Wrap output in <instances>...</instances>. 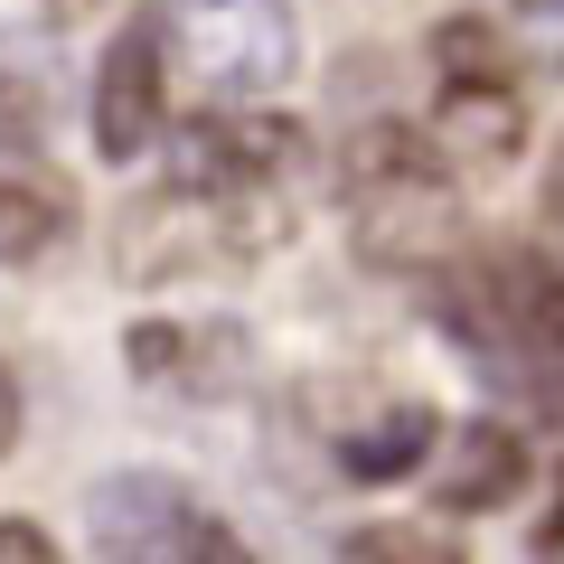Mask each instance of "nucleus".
Segmentation results:
<instances>
[{
	"mask_svg": "<svg viewBox=\"0 0 564 564\" xmlns=\"http://www.w3.org/2000/svg\"><path fill=\"white\" fill-rule=\"evenodd\" d=\"M282 245H292V180L170 161L113 217V282H132V292H198V282L254 273Z\"/></svg>",
	"mask_w": 564,
	"mask_h": 564,
	"instance_id": "f257e3e1",
	"label": "nucleus"
},
{
	"mask_svg": "<svg viewBox=\"0 0 564 564\" xmlns=\"http://www.w3.org/2000/svg\"><path fill=\"white\" fill-rule=\"evenodd\" d=\"M339 207L348 236L377 273H414L433 282L443 263L470 254V180L433 151L423 122H358L339 141Z\"/></svg>",
	"mask_w": 564,
	"mask_h": 564,
	"instance_id": "f03ea898",
	"label": "nucleus"
},
{
	"mask_svg": "<svg viewBox=\"0 0 564 564\" xmlns=\"http://www.w3.org/2000/svg\"><path fill=\"white\" fill-rule=\"evenodd\" d=\"M433 57H443V85H433V151H443L462 180H508V170L527 161V85H518V57L499 47V29L480 20H452L443 39H433Z\"/></svg>",
	"mask_w": 564,
	"mask_h": 564,
	"instance_id": "7ed1b4c3",
	"label": "nucleus"
},
{
	"mask_svg": "<svg viewBox=\"0 0 564 564\" xmlns=\"http://www.w3.org/2000/svg\"><path fill=\"white\" fill-rule=\"evenodd\" d=\"M161 20H170V66H188L217 104H263L302 66L292 0H170Z\"/></svg>",
	"mask_w": 564,
	"mask_h": 564,
	"instance_id": "20e7f679",
	"label": "nucleus"
},
{
	"mask_svg": "<svg viewBox=\"0 0 564 564\" xmlns=\"http://www.w3.org/2000/svg\"><path fill=\"white\" fill-rule=\"evenodd\" d=\"M85 545L122 564H245V536L161 470H113L85 489Z\"/></svg>",
	"mask_w": 564,
	"mask_h": 564,
	"instance_id": "39448f33",
	"label": "nucleus"
},
{
	"mask_svg": "<svg viewBox=\"0 0 564 564\" xmlns=\"http://www.w3.org/2000/svg\"><path fill=\"white\" fill-rule=\"evenodd\" d=\"M85 132H95L104 161H151L170 132V20L161 10H132V20L104 39L95 85H85Z\"/></svg>",
	"mask_w": 564,
	"mask_h": 564,
	"instance_id": "423d86ee",
	"label": "nucleus"
},
{
	"mask_svg": "<svg viewBox=\"0 0 564 564\" xmlns=\"http://www.w3.org/2000/svg\"><path fill=\"white\" fill-rule=\"evenodd\" d=\"M76 226H85L76 217V188H66L39 151L0 161V273H39V263H57L66 245H76Z\"/></svg>",
	"mask_w": 564,
	"mask_h": 564,
	"instance_id": "0eeeda50",
	"label": "nucleus"
},
{
	"mask_svg": "<svg viewBox=\"0 0 564 564\" xmlns=\"http://www.w3.org/2000/svg\"><path fill=\"white\" fill-rule=\"evenodd\" d=\"M122 358L141 386H170V395H226L245 377V339L217 321H141L122 339Z\"/></svg>",
	"mask_w": 564,
	"mask_h": 564,
	"instance_id": "6e6552de",
	"label": "nucleus"
},
{
	"mask_svg": "<svg viewBox=\"0 0 564 564\" xmlns=\"http://www.w3.org/2000/svg\"><path fill=\"white\" fill-rule=\"evenodd\" d=\"M527 480H536V462H527V443H518V433H508V423H470L462 443H452L443 508H462V518H489V508H508Z\"/></svg>",
	"mask_w": 564,
	"mask_h": 564,
	"instance_id": "1a4fd4ad",
	"label": "nucleus"
},
{
	"mask_svg": "<svg viewBox=\"0 0 564 564\" xmlns=\"http://www.w3.org/2000/svg\"><path fill=\"white\" fill-rule=\"evenodd\" d=\"M433 452V404H395L367 433H339V470L348 480H404V470Z\"/></svg>",
	"mask_w": 564,
	"mask_h": 564,
	"instance_id": "9d476101",
	"label": "nucleus"
},
{
	"mask_svg": "<svg viewBox=\"0 0 564 564\" xmlns=\"http://www.w3.org/2000/svg\"><path fill=\"white\" fill-rule=\"evenodd\" d=\"M20 151H47V95H39V76H20V57L0 47V161H20Z\"/></svg>",
	"mask_w": 564,
	"mask_h": 564,
	"instance_id": "9b49d317",
	"label": "nucleus"
},
{
	"mask_svg": "<svg viewBox=\"0 0 564 564\" xmlns=\"http://www.w3.org/2000/svg\"><path fill=\"white\" fill-rule=\"evenodd\" d=\"M339 555H395V564H462L452 536H423V527H358L339 536Z\"/></svg>",
	"mask_w": 564,
	"mask_h": 564,
	"instance_id": "f8f14e48",
	"label": "nucleus"
},
{
	"mask_svg": "<svg viewBox=\"0 0 564 564\" xmlns=\"http://www.w3.org/2000/svg\"><path fill=\"white\" fill-rule=\"evenodd\" d=\"M20 423H29V404H20V377H10V358H0V462L20 452Z\"/></svg>",
	"mask_w": 564,
	"mask_h": 564,
	"instance_id": "ddd939ff",
	"label": "nucleus"
},
{
	"mask_svg": "<svg viewBox=\"0 0 564 564\" xmlns=\"http://www.w3.org/2000/svg\"><path fill=\"white\" fill-rule=\"evenodd\" d=\"M0 555H20V564H47V536L29 518H0Z\"/></svg>",
	"mask_w": 564,
	"mask_h": 564,
	"instance_id": "4468645a",
	"label": "nucleus"
},
{
	"mask_svg": "<svg viewBox=\"0 0 564 564\" xmlns=\"http://www.w3.org/2000/svg\"><path fill=\"white\" fill-rule=\"evenodd\" d=\"M47 10H57V20H85V10H104V0H47Z\"/></svg>",
	"mask_w": 564,
	"mask_h": 564,
	"instance_id": "2eb2a0df",
	"label": "nucleus"
}]
</instances>
